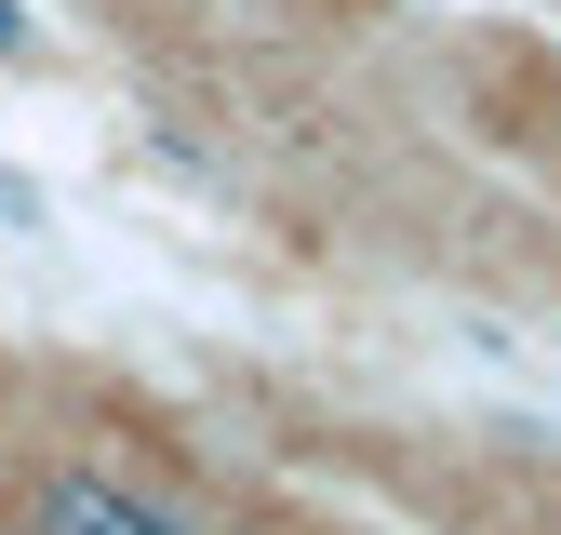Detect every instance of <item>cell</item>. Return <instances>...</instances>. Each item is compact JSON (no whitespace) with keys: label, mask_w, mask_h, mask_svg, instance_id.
Instances as JSON below:
<instances>
[{"label":"cell","mask_w":561,"mask_h":535,"mask_svg":"<svg viewBox=\"0 0 561 535\" xmlns=\"http://www.w3.org/2000/svg\"><path fill=\"white\" fill-rule=\"evenodd\" d=\"M41 535H215V522L148 496V482H107V468H54L41 482Z\"/></svg>","instance_id":"cell-1"}]
</instances>
